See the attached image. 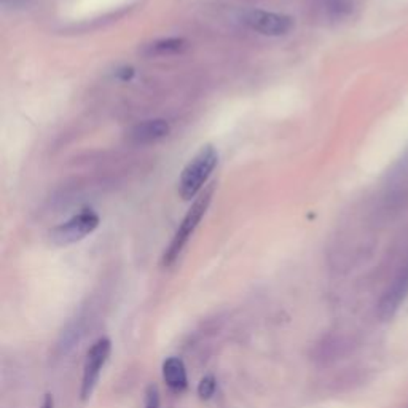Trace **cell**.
Returning <instances> with one entry per match:
<instances>
[{"mask_svg": "<svg viewBox=\"0 0 408 408\" xmlns=\"http://www.w3.org/2000/svg\"><path fill=\"white\" fill-rule=\"evenodd\" d=\"M187 40L171 37V39H161L145 47L144 53L147 56H170V54L182 53L187 48Z\"/></svg>", "mask_w": 408, "mask_h": 408, "instance_id": "obj_9", "label": "cell"}, {"mask_svg": "<svg viewBox=\"0 0 408 408\" xmlns=\"http://www.w3.org/2000/svg\"><path fill=\"white\" fill-rule=\"evenodd\" d=\"M320 3L325 12L335 18H341L352 12V0H320Z\"/></svg>", "mask_w": 408, "mask_h": 408, "instance_id": "obj_10", "label": "cell"}, {"mask_svg": "<svg viewBox=\"0 0 408 408\" xmlns=\"http://www.w3.org/2000/svg\"><path fill=\"white\" fill-rule=\"evenodd\" d=\"M217 163H219V154L209 144L201 147L198 154L188 161V165L183 168L181 174V181H179V193L185 201L198 197L214 172Z\"/></svg>", "mask_w": 408, "mask_h": 408, "instance_id": "obj_1", "label": "cell"}, {"mask_svg": "<svg viewBox=\"0 0 408 408\" xmlns=\"http://www.w3.org/2000/svg\"><path fill=\"white\" fill-rule=\"evenodd\" d=\"M243 23L249 29L268 37L286 35L289 34L293 27V19L291 16L275 12H265V10H250V12L244 13Z\"/></svg>", "mask_w": 408, "mask_h": 408, "instance_id": "obj_5", "label": "cell"}, {"mask_svg": "<svg viewBox=\"0 0 408 408\" xmlns=\"http://www.w3.org/2000/svg\"><path fill=\"white\" fill-rule=\"evenodd\" d=\"M97 227H99V215L92 211H83L54 227L50 231V239L54 246L66 247L90 236Z\"/></svg>", "mask_w": 408, "mask_h": 408, "instance_id": "obj_4", "label": "cell"}, {"mask_svg": "<svg viewBox=\"0 0 408 408\" xmlns=\"http://www.w3.org/2000/svg\"><path fill=\"white\" fill-rule=\"evenodd\" d=\"M171 134V124L163 118L144 120L128 133V138L136 145H149L160 142Z\"/></svg>", "mask_w": 408, "mask_h": 408, "instance_id": "obj_7", "label": "cell"}, {"mask_svg": "<svg viewBox=\"0 0 408 408\" xmlns=\"http://www.w3.org/2000/svg\"><path fill=\"white\" fill-rule=\"evenodd\" d=\"M211 198H212V188H209L208 192L201 193L199 197L193 201L192 208H190L187 214H185L182 224L179 225L176 235H174L171 244L168 246L165 255H163V265L171 266L179 259V255L182 254L183 247L187 246L188 239L192 238L195 230H197L199 225V222L203 220L206 211H208L209 208Z\"/></svg>", "mask_w": 408, "mask_h": 408, "instance_id": "obj_2", "label": "cell"}, {"mask_svg": "<svg viewBox=\"0 0 408 408\" xmlns=\"http://www.w3.org/2000/svg\"><path fill=\"white\" fill-rule=\"evenodd\" d=\"M217 391V380L214 375H206L204 378H201L198 384V395L201 400H209L214 397Z\"/></svg>", "mask_w": 408, "mask_h": 408, "instance_id": "obj_11", "label": "cell"}, {"mask_svg": "<svg viewBox=\"0 0 408 408\" xmlns=\"http://www.w3.org/2000/svg\"><path fill=\"white\" fill-rule=\"evenodd\" d=\"M112 352V341L102 336V338L92 343L91 348L86 352L85 366H83V377H81V388H80V399L81 402L90 400V397L95 393L97 383H99L102 368L111 357Z\"/></svg>", "mask_w": 408, "mask_h": 408, "instance_id": "obj_3", "label": "cell"}, {"mask_svg": "<svg viewBox=\"0 0 408 408\" xmlns=\"http://www.w3.org/2000/svg\"><path fill=\"white\" fill-rule=\"evenodd\" d=\"M163 380L168 388L174 393H182V391L187 389L188 386V377H187V368H185V364L181 357H168L165 362H163Z\"/></svg>", "mask_w": 408, "mask_h": 408, "instance_id": "obj_8", "label": "cell"}, {"mask_svg": "<svg viewBox=\"0 0 408 408\" xmlns=\"http://www.w3.org/2000/svg\"><path fill=\"white\" fill-rule=\"evenodd\" d=\"M40 408H54V399L51 394H47L45 399H43Z\"/></svg>", "mask_w": 408, "mask_h": 408, "instance_id": "obj_14", "label": "cell"}, {"mask_svg": "<svg viewBox=\"0 0 408 408\" xmlns=\"http://www.w3.org/2000/svg\"><path fill=\"white\" fill-rule=\"evenodd\" d=\"M145 408H161L158 386L150 384L145 391Z\"/></svg>", "mask_w": 408, "mask_h": 408, "instance_id": "obj_12", "label": "cell"}, {"mask_svg": "<svg viewBox=\"0 0 408 408\" xmlns=\"http://www.w3.org/2000/svg\"><path fill=\"white\" fill-rule=\"evenodd\" d=\"M117 75L122 80H129L134 75V70L131 67H124V69H120Z\"/></svg>", "mask_w": 408, "mask_h": 408, "instance_id": "obj_13", "label": "cell"}, {"mask_svg": "<svg viewBox=\"0 0 408 408\" xmlns=\"http://www.w3.org/2000/svg\"><path fill=\"white\" fill-rule=\"evenodd\" d=\"M408 295V265L399 271L391 286L383 293L382 300L378 303V316L383 320H388L394 316L397 309Z\"/></svg>", "mask_w": 408, "mask_h": 408, "instance_id": "obj_6", "label": "cell"}]
</instances>
